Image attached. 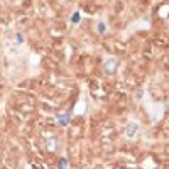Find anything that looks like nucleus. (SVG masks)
I'll list each match as a JSON object with an SVG mask.
<instances>
[{
	"label": "nucleus",
	"mask_w": 169,
	"mask_h": 169,
	"mask_svg": "<svg viewBox=\"0 0 169 169\" xmlns=\"http://www.w3.org/2000/svg\"><path fill=\"white\" fill-rule=\"evenodd\" d=\"M103 69H105L107 75H113L117 71V59L115 57H108L105 61V64H103Z\"/></svg>",
	"instance_id": "1"
},
{
	"label": "nucleus",
	"mask_w": 169,
	"mask_h": 169,
	"mask_svg": "<svg viewBox=\"0 0 169 169\" xmlns=\"http://www.w3.org/2000/svg\"><path fill=\"white\" fill-rule=\"evenodd\" d=\"M139 132V124H135V122H129L127 125H125V135L127 137H135V134Z\"/></svg>",
	"instance_id": "2"
},
{
	"label": "nucleus",
	"mask_w": 169,
	"mask_h": 169,
	"mask_svg": "<svg viewBox=\"0 0 169 169\" xmlns=\"http://www.w3.org/2000/svg\"><path fill=\"white\" fill-rule=\"evenodd\" d=\"M69 120H71V112H66V113L57 115V124H59L61 127H66V125L69 124Z\"/></svg>",
	"instance_id": "3"
},
{
	"label": "nucleus",
	"mask_w": 169,
	"mask_h": 169,
	"mask_svg": "<svg viewBox=\"0 0 169 169\" xmlns=\"http://www.w3.org/2000/svg\"><path fill=\"white\" fill-rule=\"evenodd\" d=\"M57 142H59V140H57V137H51V139H47V140H46V144H44V146H46V149H47V150H54L57 147Z\"/></svg>",
	"instance_id": "4"
},
{
	"label": "nucleus",
	"mask_w": 169,
	"mask_h": 169,
	"mask_svg": "<svg viewBox=\"0 0 169 169\" xmlns=\"http://www.w3.org/2000/svg\"><path fill=\"white\" fill-rule=\"evenodd\" d=\"M57 169H68V159L66 157H61L57 161Z\"/></svg>",
	"instance_id": "5"
},
{
	"label": "nucleus",
	"mask_w": 169,
	"mask_h": 169,
	"mask_svg": "<svg viewBox=\"0 0 169 169\" xmlns=\"http://www.w3.org/2000/svg\"><path fill=\"white\" fill-rule=\"evenodd\" d=\"M79 20H81V14H79V10H76L71 15V24H79Z\"/></svg>",
	"instance_id": "6"
},
{
	"label": "nucleus",
	"mask_w": 169,
	"mask_h": 169,
	"mask_svg": "<svg viewBox=\"0 0 169 169\" xmlns=\"http://www.w3.org/2000/svg\"><path fill=\"white\" fill-rule=\"evenodd\" d=\"M96 31H98L100 34H105V32H107V25H105L103 22H98V25H96Z\"/></svg>",
	"instance_id": "7"
},
{
	"label": "nucleus",
	"mask_w": 169,
	"mask_h": 169,
	"mask_svg": "<svg viewBox=\"0 0 169 169\" xmlns=\"http://www.w3.org/2000/svg\"><path fill=\"white\" fill-rule=\"evenodd\" d=\"M15 41H17V44H22V42H24V36H22V34H15Z\"/></svg>",
	"instance_id": "8"
}]
</instances>
